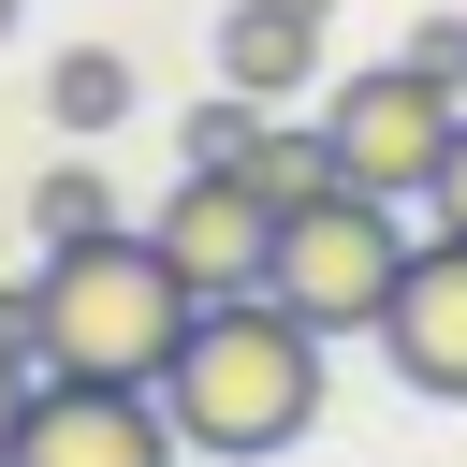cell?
I'll return each mask as SVG.
<instances>
[{"label": "cell", "mask_w": 467, "mask_h": 467, "mask_svg": "<svg viewBox=\"0 0 467 467\" xmlns=\"http://www.w3.org/2000/svg\"><path fill=\"white\" fill-rule=\"evenodd\" d=\"M321 44H336V0H234L219 15V88L292 102V88H321Z\"/></svg>", "instance_id": "ba28073f"}, {"label": "cell", "mask_w": 467, "mask_h": 467, "mask_svg": "<svg viewBox=\"0 0 467 467\" xmlns=\"http://www.w3.org/2000/svg\"><path fill=\"white\" fill-rule=\"evenodd\" d=\"M379 350H394V379H409L423 409H467V248H452V234L409 248V277H394V306H379Z\"/></svg>", "instance_id": "52a82bcc"}, {"label": "cell", "mask_w": 467, "mask_h": 467, "mask_svg": "<svg viewBox=\"0 0 467 467\" xmlns=\"http://www.w3.org/2000/svg\"><path fill=\"white\" fill-rule=\"evenodd\" d=\"M190 306H204V292L175 277V248H161L146 219H117V234H88V248H44V277H29V365H44V379H146V394H161Z\"/></svg>", "instance_id": "7a4b0ae2"}, {"label": "cell", "mask_w": 467, "mask_h": 467, "mask_svg": "<svg viewBox=\"0 0 467 467\" xmlns=\"http://www.w3.org/2000/svg\"><path fill=\"white\" fill-rule=\"evenodd\" d=\"M190 161H234V175H263L277 204H306V190H336V146H321V131H292L277 102H234V88H219V102L190 117Z\"/></svg>", "instance_id": "9c48e42d"}, {"label": "cell", "mask_w": 467, "mask_h": 467, "mask_svg": "<svg viewBox=\"0 0 467 467\" xmlns=\"http://www.w3.org/2000/svg\"><path fill=\"white\" fill-rule=\"evenodd\" d=\"M0 467H175V409L146 379H44Z\"/></svg>", "instance_id": "8992f818"}, {"label": "cell", "mask_w": 467, "mask_h": 467, "mask_svg": "<svg viewBox=\"0 0 467 467\" xmlns=\"http://www.w3.org/2000/svg\"><path fill=\"white\" fill-rule=\"evenodd\" d=\"M15 15H29V0H0V29H15Z\"/></svg>", "instance_id": "9a60e30c"}, {"label": "cell", "mask_w": 467, "mask_h": 467, "mask_svg": "<svg viewBox=\"0 0 467 467\" xmlns=\"http://www.w3.org/2000/svg\"><path fill=\"white\" fill-rule=\"evenodd\" d=\"M44 117H58V131H117V117H131V58H117V44H73V58L44 73Z\"/></svg>", "instance_id": "30bf717a"}, {"label": "cell", "mask_w": 467, "mask_h": 467, "mask_svg": "<svg viewBox=\"0 0 467 467\" xmlns=\"http://www.w3.org/2000/svg\"><path fill=\"white\" fill-rule=\"evenodd\" d=\"M452 88H423L409 58H365V73H336V102H321V146H336V190H379V204H423V175H438V146H452Z\"/></svg>", "instance_id": "277c9868"}, {"label": "cell", "mask_w": 467, "mask_h": 467, "mask_svg": "<svg viewBox=\"0 0 467 467\" xmlns=\"http://www.w3.org/2000/svg\"><path fill=\"white\" fill-rule=\"evenodd\" d=\"M277 219H292V204H277L263 175H234V161H190V175L161 190V219H146V234H161V248H175V277L219 306V292H263V263H277Z\"/></svg>", "instance_id": "5b68a950"}, {"label": "cell", "mask_w": 467, "mask_h": 467, "mask_svg": "<svg viewBox=\"0 0 467 467\" xmlns=\"http://www.w3.org/2000/svg\"><path fill=\"white\" fill-rule=\"evenodd\" d=\"M29 234H44V248H88V234H117V190H102L88 161H44V190H29Z\"/></svg>", "instance_id": "8fae6325"}, {"label": "cell", "mask_w": 467, "mask_h": 467, "mask_svg": "<svg viewBox=\"0 0 467 467\" xmlns=\"http://www.w3.org/2000/svg\"><path fill=\"white\" fill-rule=\"evenodd\" d=\"M321 350H336V336H306L277 292H219V306H190V336H175V365H161L175 452H204V467H263V452L321 438V394H336Z\"/></svg>", "instance_id": "6da1fadb"}, {"label": "cell", "mask_w": 467, "mask_h": 467, "mask_svg": "<svg viewBox=\"0 0 467 467\" xmlns=\"http://www.w3.org/2000/svg\"><path fill=\"white\" fill-rule=\"evenodd\" d=\"M29 394H44V365H29V292H0V452H15Z\"/></svg>", "instance_id": "7c38bea8"}, {"label": "cell", "mask_w": 467, "mask_h": 467, "mask_svg": "<svg viewBox=\"0 0 467 467\" xmlns=\"http://www.w3.org/2000/svg\"><path fill=\"white\" fill-rule=\"evenodd\" d=\"M394 58H409L423 88H452V102H467V15H423V29L394 44Z\"/></svg>", "instance_id": "4fadbf2b"}, {"label": "cell", "mask_w": 467, "mask_h": 467, "mask_svg": "<svg viewBox=\"0 0 467 467\" xmlns=\"http://www.w3.org/2000/svg\"><path fill=\"white\" fill-rule=\"evenodd\" d=\"M423 219L467 248V117H452V146H438V175H423Z\"/></svg>", "instance_id": "5bb4252c"}, {"label": "cell", "mask_w": 467, "mask_h": 467, "mask_svg": "<svg viewBox=\"0 0 467 467\" xmlns=\"http://www.w3.org/2000/svg\"><path fill=\"white\" fill-rule=\"evenodd\" d=\"M394 277H409V204H379V190H306L277 219V263H263V292L306 336H379Z\"/></svg>", "instance_id": "3957f363"}]
</instances>
